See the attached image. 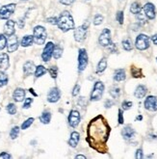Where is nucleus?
<instances>
[{"label": "nucleus", "mask_w": 157, "mask_h": 159, "mask_svg": "<svg viewBox=\"0 0 157 159\" xmlns=\"http://www.w3.org/2000/svg\"><path fill=\"white\" fill-rule=\"evenodd\" d=\"M88 132L92 145H103L108 139L110 128L106 124V120L101 116H98L91 121Z\"/></svg>", "instance_id": "obj_1"}, {"label": "nucleus", "mask_w": 157, "mask_h": 159, "mask_svg": "<svg viewBox=\"0 0 157 159\" xmlns=\"http://www.w3.org/2000/svg\"><path fill=\"white\" fill-rule=\"evenodd\" d=\"M57 25L62 31L67 32L74 28V21H73L72 16L68 11H64L58 18Z\"/></svg>", "instance_id": "obj_2"}, {"label": "nucleus", "mask_w": 157, "mask_h": 159, "mask_svg": "<svg viewBox=\"0 0 157 159\" xmlns=\"http://www.w3.org/2000/svg\"><path fill=\"white\" fill-rule=\"evenodd\" d=\"M47 31H45V28L43 26H36L34 28V35H33V38H34V42L37 44H43L45 40H47Z\"/></svg>", "instance_id": "obj_3"}, {"label": "nucleus", "mask_w": 157, "mask_h": 159, "mask_svg": "<svg viewBox=\"0 0 157 159\" xmlns=\"http://www.w3.org/2000/svg\"><path fill=\"white\" fill-rule=\"evenodd\" d=\"M103 92H104V85L103 83L101 81H97L95 86H94V90L91 93V100L92 101H96L99 100L101 98H102L103 95Z\"/></svg>", "instance_id": "obj_4"}, {"label": "nucleus", "mask_w": 157, "mask_h": 159, "mask_svg": "<svg viewBox=\"0 0 157 159\" xmlns=\"http://www.w3.org/2000/svg\"><path fill=\"white\" fill-rule=\"evenodd\" d=\"M135 44L139 50H146L150 48V38L146 35L141 34L137 37Z\"/></svg>", "instance_id": "obj_5"}, {"label": "nucleus", "mask_w": 157, "mask_h": 159, "mask_svg": "<svg viewBox=\"0 0 157 159\" xmlns=\"http://www.w3.org/2000/svg\"><path fill=\"white\" fill-rule=\"evenodd\" d=\"M16 10V4H8L0 8V18L8 20Z\"/></svg>", "instance_id": "obj_6"}, {"label": "nucleus", "mask_w": 157, "mask_h": 159, "mask_svg": "<svg viewBox=\"0 0 157 159\" xmlns=\"http://www.w3.org/2000/svg\"><path fill=\"white\" fill-rule=\"evenodd\" d=\"M88 27H89V23L86 22L83 25L76 28L75 31H74V39H75V41L81 42V41H83L85 39L87 31H88Z\"/></svg>", "instance_id": "obj_7"}, {"label": "nucleus", "mask_w": 157, "mask_h": 159, "mask_svg": "<svg viewBox=\"0 0 157 159\" xmlns=\"http://www.w3.org/2000/svg\"><path fill=\"white\" fill-rule=\"evenodd\" d=\"M88 65V55L86 52V49L82 48L79 50V56H78V70L80 71H83Z\"/></svg>", "instance_id": "obj_8"}, {"label": "nucleus", "mask_w": 157, "mask_h": 159, "mask_svg": "<svg viewBox=\"0 0 157 159\" xmlns=\"http://www.w3.org/2000/svg\"><path fill=\"white\" fill-rule=\"evenodd\" d=\"M98 42L100 43V45L102 46H109L112 44V40H111V32L109 29L105 28V29L101 32Z\"/></svg>", "instance_id": "obj_9"}, {"label": "nucleus", "mask_w": 157, "mask_h": 159, "mask_svg": "<svg viewBox=\"0 0 157 159\" xmlns=\"http://www.w3.org/2000/svg\"><path fill=\"white\" fill-rule=\"evenodd\" d=\"M53 50H54V43L52 42H49L47 43L45 48L43 49V52L42 54V58L44 62H48L51 59V56L53 54Z\"/></svg>", "instance_id": "obj_10"}, {"label": "nucleus", "mask_w": 157, "mask_h": 159, "mask_svg": "<svg viewBox=\"0 0 157 159\" xmlns=\"http://www.w3.org/2000/svg\"><path fill=\"white\" fill-rule=\"evenodd\" d=\"M145 108L149 111H157V98L153 96L147 97L145 100Z\"/></svg>", "instance_id": "obj_11"}, {"label": "nucleus", "mask_w": 157, "mask_h": 159, "mask_svg": "<svg viewBox=\"0 0 157 159\" xmlns=\"http://www.w3.org/2000/svg\"><path fill=\"white\" fill-rule=\"evenodd\" d=\"M144 14L149 20H154L156 16V12H155V7L152 3H146L144 6Z\"/></svg>", "instance_id": "obj_12"}, {"label": "nucleus", "mask_w": 157, "mask_h": 159, "mask_svg": "<svg viewBox=\"0 0 157 159\" xmlns=\"http://www.w3.org/2000/svg\"><path fill=\"white\" fill-rule=\"evenodd\" d=\"M80 123V114L76 110H72L69 116V124L71 127H76Z\"/></svg>", "instance_id": "obj_13"}, {"label": "nucleus", "mask_w": 157, "mask_h": 159, "mask_svg": "<svg viewBox=\"0 0 157 159\" xmlns=\"http://www.w3.org/2000/svg\"><path fill=\"white\" fill-rule=\"evenodd\" d=\"M8 51L9 52H14L18 48V39L17 37L15 36V35H12L10 36V38L8 40Z\"/></svg>", "instance_id": "obj_14"}, {"label": "nucleus", "mask_w": 157, "mask_h": 159, "mask_svg": "<svg viewBox=\"0 0 157 159\" xmlns=\"http://www.w3.org/2000/svg\"><path fill=\"white\" fill-rule=\"evenodd\" d=\"M60 91L58 88H52L49 93H48V96H47V100L49 102H56L60 99Z\"/></svg>", "instance_id": "obj_15"}, {"label": "nucleus", "mask_w": 157, "mask_h": 159, "mask_svg": "<svg viewBox=\"0 0 157 159\" xmlns=\"http://www.w3.org/2000/svg\"><path fill=\"white\" fill-rule=\"evenodd\" d=\"M15 25H16V22L14 20H8L5 24V27H4V33L5 35L7 36H12L15 34Z\"/></svg>", "instance_id": "obj_16"}, {"label": "nucleus", "mask_w": 157, "mask_h": 159, "mask_svg": "<svg viewBox=\"0 0 157 159\" xmlns=\"http://www.w3.org/2000/svg\"><path fill=\"white\" fill-rule=\"evenodd\" d=\"M13 97H14L15 101H16V102H20V101H22V100L24 99V98H25V91H24L23 89H21V88H17V89L15 90Z\"/></svg>", "instance_id": "obj_17"}, {"label": "nucleus", "mask_w": 157, "mask_h": 159, "mask_svg": "<svg viewBox=\"0 0 157 159\" xmlns=\"http://www.w3.org/2000/svg\"><path fill=\"white\" fill-rule=\"evenodd\" d=\"M122 134H123V136L124 139L129 140V139H131V138L134 136V134H135V130H134L131 126L127 125V126H125V127L123 129Z\"/></svg>", "instance_id": "obj_18"}, {"label": "nucleus", "mask_w": 157, "mask_h": 159, "mask_svg": "<svg viewBox=\"0 0 157 159\" xmlns=\"http://www.w3.org/2000/svg\"><path fill=\"white\" fill-rule=\"evenodd\" d=\"M35 70H36V68H35V65H34L33 62L28 61V62H26L24 64L23 70H24L25 75H30V74H32L35 71Z\"/></svg>", "instance_id": "obj_19"}, {"label": "nucleus", "mask_w": 157, "mask_h": 159, "mask_svg": "<svg viewBox=\"0 0 157 159\" xmlns=\"http://www.w3.org/2000/svg\"><path fill=\"white\" fill-rule=\"evenodd\" d=\"M146 92H147L146 87V86H143V85H140V86L137 87V89H136V91L134 93V95H135V97L137 98L141 99V98H145V96L146 95Z\"/></svg>", "instance_id": "obj_20"}, {"label": "nucleus", "mask_w": 157, "mask_h": 159, "mask_svg": "<svg viewBox=\"0 0 157 159\" xmlns=\"http://www.w3.org/2000/svg\"><path fill=\"white\" fill-rule=\"evenodd\" d=\"M9 68V57L5 53L0 54V69L7 70Z\"/></svg>", "instance_id": "obj_21"}, {"label": "nucleus", "mask_w": 157, "mask_h": 159, "mask_svg": "<svg viewBox=\"0 0 157 159\" xmlns=\"http://www.w3.org/2000/svg\"><path fill=\"white\" fill-rule=\"evenodd\" d=\"M79 139H80V135L78 132L74 131V132H72L71 135H70V141H69V144L73 147V148H75L79 142Z\"/></svg>", "instance_id": "obj_22"}, {"label": "nucleus", "mask_w": 157, "mask_h": 159, "mask_svg": "<svg viewBox=\"0 0 157 159\" xmlns=\"http://www.w3.org/2000/svg\"><path fill=\"white\" fill-rule=\"evenodd\" d=\"M126 75H125V71L123 69L117 70L114 73V79L116 81H123L125 79Z\"/></svg>", "instance_id": "obj_23"}, {"label": "nucleus", "mask_w": 157, "mask_h": 159, "mask_svg": "<svg viewBox=\"0 0 157 159\" xmlns=\"http://www.w3.org/2000/svg\"><path fill=\"white\" fill-rule=\"evenodd\" d=\"M34 42V38L33 36H30V35H27V36H24L23 39L21 40V45L23 48H27V46H30Z\"/></svg>", "instance_id": "obj_24"}, {"label": "nucleus", "mask_w": 157, "mask_h": 159, "mask_svg": "<svg viewBox=\"0 0 157 159\" xmlns=\"http://www.w3.org/2000/svg\"><path fill=\"white\" fill-rule=\"evenodd\" d=\"M106 68H107V60H106L105 58H102V59H101V60L99 61V63H98V65H97L96 72H97V73L103 72V71L106 70Z\"/></svg>", "instance_id": "obj_25"}, {"label": "nucleus", "mask_w": 157, "mask_h": 159, "mask_svg": "<svg viewBox=\"0 0 157 159\" xmlns=\"http://www.w3.org/2000/svg\"><path fill=\"white\" fill-rule=\"evenodd\" d=\"M40 120L43 124H49V121L51 120V113L48 111H44L40 117Z\"/></svg>", "instance_id": "obj_26"}, {"label": "nucleus", "mask_w": 157, "mask_h": 159, "mask_svg": "<svg viewBox=\"0 0 157 159\" xmlns=\"http://www.w3.org/2000/svg\"><path fill=\"white\" fill-rule=\"evenodd\" d=\"M47 69H45L43 66H38L35 70V76L36 77H41L42 75L47 73Z\"/></svg>", "instance_id": "obj_27"}, {"label": "nucleus", "mask_w": 157, "mask_h": 159, "mask_svg": "<svg viewBox=\"0 0 157 159\" xmlns=\"http://www.w3.org/2000/svg\"><path fill=\"white\" fill-rule=\"evenodd\" d=\"M142 10V8L140 6V4L138 2H133L131 4V7H130V12L134 15H137L138 13H140Z\"/></svg>", "instance_id": "obj_28"}, {"label": "nucleus", "mask_w": 157, "mask_h": 159, "mask_svg": "<svg viewBox=\"0 0 157 159\" xmlns=\"http://www.w3.org/2000/svg\"><path fill=\"white\" fill-rule=\"evenodd\" d=\"M123 49H125L126 51H130L132 50L133 46H132V43L130 39H125L123 41Z\"/></svg>", "instance_id": "obj_29"}, {"label": "nucleus", "mask_w": 157, "mask_h": 159, "mask_svg": "<svg viewBox=\"0 0 157 159\" xmlns=\"http://www.w3.org/2000/svg\"><path fill=\"white\" fill-rule=\"evenodd\" d=\"M63 53V49L61 46H54V50H53V57L55 59H59Z\"/></svg>", "instance_id": "obj_30"}, {"label": "nucleus", "mask_w": 157, "mask_h": 159, "mask_svg": "<svg viewBox=\"0 0 157 159\" xmlns=\"http://www.w3.org/2000/svg\"><path fill=\"white\" fill-rule=\"evenodd\" d=\"M8 83V76L7 74L3 71H0V87L5 86Z\"/></svg>", "instance_id": "obj_31"}, {"label": "nucleus", "mask_w": 157, "mask_h": 159, "mask_svg": "<svg viewBox=\"0 0 157 159\" xmlns=\"http://www.w3.org/2000/svg\"><path fill=\"white\" fill-rule=\"evenodd\" d=\"M131 74L133 77H142L143 74H142V70L141 69H138V68H131Z\"/></svg>", "instance_id": "obj_32"}, {"label": "nucleus", "mask_w": 157, "mask_h": 159, "mask_svg": "<svg viewBox=\"0 0 157 159\" xmlns=\"http://www.w3.org/2000/svg\"><path fill=\"white\" fill-rule=\"evenodd\" d=\"M110 95L112 96L114 98H119V95H121V90H119V88L114 87V88L111 89V91H110Z\"/></svg>", "instance_id": "obj_33"}, {"label": "nucleus", "mask_w": 157, "mask_h": 159, "mask_svg": "<svg viewBox=\"0 0 157 159\" xmlns=\"http://www.w3.org/2000/svg\"><path fill=\"white\" fill-rule=\"evenodd\" d=\"M18 133H20V127L18 126H15V127H13L12 128V130H11V132H10V137H11V139H16L17 136H18Z\"/></svg>", "instance_id": "obj_34"}, {"label": "nucleus", "mask_w": 157, "mask_h": 159, "mask_svg": "<svg viewBox=\"0 0 157 159\" xmlns=\"http://www.w3.org/2000/svg\"><path fill=\"white\" fill-rule=\"evenodd\" d=\"M7 111L10 115H15L16 113V106L14 103H9L7 106Z\"/></svg>", "instance_id": "obj_35"}, {"label": "nucleus", "mask_w": 157, "mask_h": 159, "mask_svg": "<svg viewBox=\"0 0 157 159\" xmlns=\"http://www.w3.org/2000/svg\"><path fill=\"white\" fill-rule=\"evenodd\" d=\"M7 45V39L5 35H0V50H2L5 48V46Z\"/></svg>", "instance_id": "obj_36"}, {"label": "nucleus", "mask_w": 157, "mask_h": 159, "mask_svg": "<svg viewBox=\"0 0 157 159\" xmlns=\"http://www.w3.org/2000/svg\"><path fill=\"white\" fill-rule=\"evenodd\" d=\"M33 121H34V119L33 118H30L28 120H26L24 123L22 124V125H21V129H23V130L27 129V128H28L33 124Z\"/></svg>", "instance_id": "obj_37"}, {"label": "nucleus", "mask_w": 157, "mask_h": 159, "mask_svg": "<svg viewBox=\"0 0 157 159\" xmlns=\"http://www.w3.org/2000/svg\"><path fill=\"white\" fill-rule=\"evenodd\" d=\"M49 73H50V75H51L52 78H56L57 75H58V69H57V67H55V66L51 67L49 69Z\"/></svg>", "instance_id": "obj_38"}, {"label": "nucleus", "mask_w": 157, "mask_h": 159, "mask_svg": "<svg viewBox=\"0 0 157 159\" xmlns=\"http://www.w3.org/2000/svg\"><path fill=\"white\" fill-rule=\"evenodd\" d=\"M103 21V16L101 15H96L94 18V24L95 25H100Z\"/></svg>", "instance_id": "obj_39"}, {"label": "nucleus", "mask_w": 157, "mask_h": 159, "mask_svg": "<svg viewBox=\"0 0 157 159\" xmlns=\"http://www.w3.org/2000/svg\"><path fill=\"white\" fill-rule=\"evenodd\" d=\"M117 20L119 21V24H123V11H119L117 13Z\"/></svg>", "instance_id": "obj_40"}, {"label": "nucleus", "mask_w": 157, "mask_h": 159, "mask_svg": "<svg viewBox=\"0 0 157 159\" xmlns=\"http://www.w3.org/2000/svg\"><path fill=\"white\" fill-rule=\"evenodd\" d=\"M122 106H123V110H128V109H130L132 107V102L131 101H123Z\"/></svg>", "instance_id": "obj_41"}, {"label": "nucleus", "mask_w": 157, "mask_h": 159, "mask_svg": "<svg viewBox=\"0 0 157 159\" xmlns=\"http://www.w3.org/2000/svg\"><path fill=\"white\" fill-rule=\"evenodd\" d=\"M32 101H33V99H32V98H26V99H25V102H24V104H23V108H24V109L29 108V107L31 106Z\"/></svg>", "instance_id": "obj_42"}, {"label": "nucleus", "mask_w": 157, "mask_h": 159, "mask_svg": "<svg viewBox=\"0 0 157 159\" xmlns=\"http://www.w3.org/2000/svg\"><path fill=\"white\" fill-rule=\"evenodd\" d=\"M79 92H80V86L79 85H75L74 88H73V91H72V96L73 97L77 96L78 93H79Z\"/></svg>", "instance_id": "obj_43"}, {"label": "nucleus", "mask_w": 157, "mask_h": 159, "mask_svg": "<svg viewBox=\"0 0 157 159\" xmlns=\"http://www.w3.org/2000/svg\"><path fill=\"white\" fill-rule=\"evenodd\" d=\"M135 157L138 158V159H142L144 157V154H143V151L141 148L139 149H137V152H136V154H135Z\"/></svg>", "instance_id": "obj_44"}, {"label": "nucleus", "mask_w": 157, "mask_h": 159, "mask_svg": "<svg viewBox=\"0 0 157 159\" xmlns=\"http://www.w3.org/2000/svg\"><path fill=\"white\" fill-rule=\"evenodd\" d=\"M119 124L123 125V111L119 110Z\"/></svg>", "instance_id": "obj_45"}, {"label": "nucleus", "mask_w": 157, "mask_h": 159, "mask_svg": "<svg viewBox=\"0 0 157 159\" xmlns=\"http://www.w3.org/2000/svg\"><path fill=\"white\" fill-rule=\"evenodd\" d=\"M75 0H60V3L64 4V5H71Z\"/></svg>", "instance_id": "obj_46"}, {"label": "nucleus", "mask_w": 157, "mask_h": 159, "mask_svg": "<svg viewBox=\"0 0 157 159\" xmlns=\"http://www.w3.org/2000/svg\"><path fill=\"white\" fill-rule=\"evenodd\" d=\"M47 22H49V23H51V24H57V22H58V18H56V17L48 18V20H47Z\"/></svg>", "instance_id": "obj_47"}, {"label": "nucleus", "mask_w": 157, "mask_h": 159, "mask_svg": "<svg viewBox=\"0 0 157 159\" xmlns=\"http://www.w3.org/2000/svg\"><path fill=\"white\" fill-rule=\"evenodd\" d=\"M113 104H114V102L111 100V99H108V100H106V102H105V107L106 108H110L111 106H113Z\"/></svg>", "instance_id": "obj_48"}, {"label": "nucleus", "mask_w": 157, "mask_h": 159, "mask_svg": "<svg viewBox=\"0 0 157 159\" xmlns=\"http://www.w3.org/2000/svg\"><path fill=\"white\" fill-rule=\"evenodd\" d=\"M12 156L9 154V153H7V152H2L1 154H0V159L1 158H11Z\"/></svg>", "instance_id": "obj_49"}, {"label": "nucleus", "mask_w": 157, "mask_h": 159, "mask_svg": "<svg viewBox=\"0 0 157 159\" xmlns=\"http://www.w3.org/2000/svg\"><path fill=\"white\" fill-rule=\"evenodd\" d=\"M151 41H152V43H153L154 44L157 45V34H155V35H153V36L151 37Z\"/></svg>", "instance_id": "obj_50"}, {"label": "nucleus", "mask_w": 157, "mask_h": 159, "mask_svg": "<svg viewBox=\"0 0 157 159\" xmlns=\"http://www.w3.org/2000/svg\"><path fill=\"white\" fill-rule=\"evenodd\" d=\"M76 158H84V159H85V158H86V156H84V155H77V156H76Z\"/></svg>", "instance_id": "obj_51"}, {"label": "nucleus", "mask_w": 157, "mask_h": 159, "mask_svg": "<svg viewBox=\"0 0 157 159\" xmlns=\"http://www.w3.org/2000/svg\"><path fill=\"white\" fill-rule=\"evenodd\" d=\"M30 92H31V93H33L34 96H36V97H37V93H36L34 92V90H33V89H30Z\"/></svg>", "instance_id": "obj_52"}]
</instances>
